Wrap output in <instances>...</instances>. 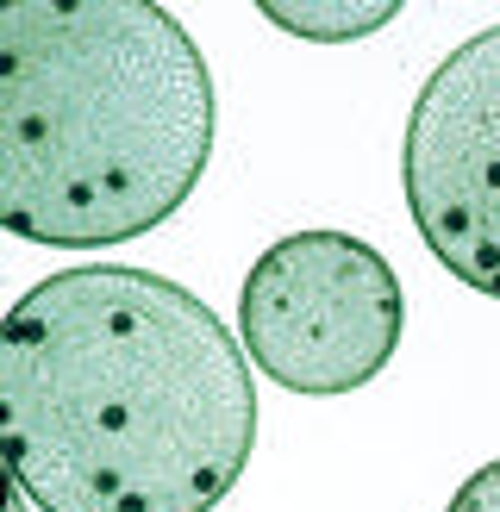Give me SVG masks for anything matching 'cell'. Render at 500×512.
<instances>
[{
	"label": "cell",
	"instance_id": "1",
	"mask_svg": "<svg viewBox=\"0 0 500 512\" xmlns=\"http://www.w3.org/2000/svg\"><path fill=\"white\" fill-rule=\"evenodd\" d=\"M0 444L38 512H213L257 450L250 356L157 269H57L0 325Z\"/></svg>",
	"mask_w": 500,
	"mask_h": 512
},
{
	"label": "cell",
	"instance_id": "2",
	"mask_svg": "<svg viewBox=\"0 0 500 512\" xmlns=\"http://www.w3.org/2000/svg\"><path fill=\"white\" fill-rule=\"evenodd\" d=\"M213 163V69L157 0L0 13V225L107 250L188 207Z\"/></svg>",
	"mask_w": 500,
	"mask_h": 512
},
{
	"label": "cell",
	"instance_id": "3",
	"mask_svg": "<svg viewBox=\"0 0 500 512\" xmlns=\"http://www.w3.org/2000/svg\"><path fill=\"white\" fill-rule=\"evenodd\" d=\"M407 294L375 244L313 225L275 238L238 288V344L288 394H350L394 363Z\"/></svg>",
	"mask_w": 500,
	"mask_h": 512
},
{
	"label": "cell",
	"instance_id": "4",
	"mask_svg": "<svg viewBox=\"0 0 500 512\" xmlns=\"http://www.w3.org/2000/svg\"><path fill=\"white\" fill-rule=\"evenodd\" d=\"M400 188L438 269L500 300V25L425 75L400 132Z\"/></svg>",
	"mask_w": 500,
	"mask_h": 512
},
{
	"label": "cell",
	"instance_id": "5",
	"mask_svg": "<svg viewBox=\"0 0 500 512\" xmlns=\"http://www.w3.org/2000/svg\"><path fill=\"white\" fill-rule=\"evenodd\" d=\"M263 19L300 38H363L375 25L400 19V0H375V7H282V0H263Z\"/></svg>",
	"mask_w": 500,
	"mask_h": 512
},
{
	"label": "cell",
	"instance_id": "6",
	"mask_svg": "<svg viewBox=\"0 0 500 512\" xmlns=\"http://www.w3.org/2000/svg\"><path fill=\"white\" fill-rule=\"evenodd\" d=\"M444 512H500V456L494 463H482L457 494H450V506Z\"/></svg>",
	"mask_w": 500,
	"mask_h": 512
}]
</instances>
